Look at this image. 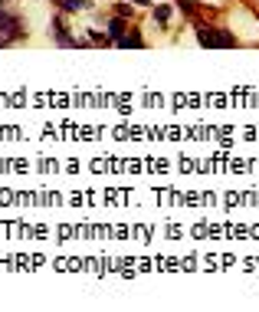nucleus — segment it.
<instances>
[{"label":"nucleus","instance_id":"9","mask_svg":"<svg viewBox=\"0 0 259 312\" xmlns=\"http://www.w3.org/2000/svg\"><path fill=\"white\" fill-rule=\"evenodd\" d=\"M177 4H180V10H187V13L194 10V0H177Z\"/></svg>","mask_w":259,"mask_h":312},{"label":"nucleus","instance_id":"5","mask_svg":"<svg viewBox=\"0 0 259 312\" xmlns=\"http://www.w3.org/2000/svg\"><path fill=\"white\" fill-rule=\"evenodd\" d=\"M122 33H125V20H112V23H108V37L118 40Z\"/></svg>","mask_w":259,"mask_h":312},{"label":"nucleus","instance_id":"3","mask_svg":"<svg viewBox=\"0 0 259 312\" xmlns=\"http://www.w3.org/2000/svg\"><path fill=\"white\" fill-rule=\"evenodd\" d=\"M200 46H220V30H210V26H200L197 30Z\"/></svg>","mask_w":259,"mask_h":312},{"label":"nucleus","instance_id":"1","mask_svg":"<svg viewBox=\"0 0 259 312\" xmlns=\"http://www.w3.org/2000/svg\"><path fill=\"white\" fill-rule=\"evenodd\" d=\"M20 37H23V26H20V20L0 10V46L13 43V40H20Z\"/></svg>","mask_w":259,"mask_h":312},{"label":"nucleus","instance_id":"8","mask_svg":"<svg viewBox=\"0 0 259 312\" xmlns=\"http://www.w3.org/2000/svg\"><path fill=\"white\" fill-rule=\"evenodd\" d=\"M155 17L161 20V23H164V20H167V17H171V10H167V7H158V10H155Z\"/></svg>","mask_w":259,"mask_h":312},{"label":"nucleus","instance_id":"2","mask_svg":"<svg viewBox=\"0 0 259 312\" xmlns=\"http://www.w3.org/2000/svg\"><path fill=\"white\" fill-rule=\"evenodd\" d=\"M53 37H56V43H59V46H79V40H76V37H69V33H66L62 20H53Z\"/></svg>","mask_w":259,"mask_h":312},{"label":"nucleus","instance_id":"4","mask_svg":"<svg viewBox=\"0 0 259 312\" xmlns=\"http://www.w3.org/2000/svg\"><path fill=\"white\" fill-rule=\"evenodd\" d=\"M115 43L118 46H141V37H138V33H122Z\"/></svg>","mask_w":259,"mask_h":312},{"label":"nucleus","instance_id":"6","mask_svg":"<svg viewBox=\"0 0 259 312\" xmlns=\"http://www.w3.org/2000/svg\"><path fill=\"white\" fill-rule=\"evenodd\" d=\"M86 7H89V0H62V10H69V13H72V10H86Z\"/></svg>","mask_w":259,"mask_h":312},{"label":"nucleus","instance_id":"10","mask_svg":"<svg viewBox=\"0 0 259 312\" xmlns=\"http://www.w3.org/2000/svg\"><path fill=\"white\" fill-rule=\"evenodd\" d=\"M135 4H151V0H135Z\"/></svg>","mask_w":259,"mask_h":312},{"label":"nucleus","instance_id":"11","mask_svg":"<svg viewBox=\"0 0 259 312\" xmlns=\"http://www.w3.org/2000/svg\"><path fill=\"white\" fill-rule=\"evenodd\" d=\"M0 10H4V0H0Z\"/></svg>","mask_w":259,"mask_h":312},{"label":"nucleus","instance_id":"7","mask_svg":"<svg viewBox=\"0 0 259 312\" xmlns=\"http://www.w3.org/2000/svg\"><path fill=\"white\" fill-rule=\"evenodd\" d=\"M233 43H236V40H233V37H230V33H227V30H220V46H233Z\"/></svg>","mask_w":259,"mask_h":312}]
</instances>
